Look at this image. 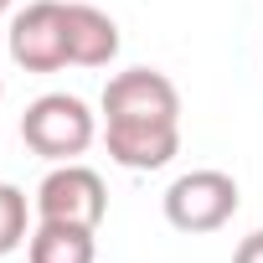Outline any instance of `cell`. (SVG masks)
I'll return each instance as SVG.
<instances>
[{
  "mask_svg": "<svg viewBox=\"0 0 263 263\" xmlns=\"http://www.w3.org/2000/svg\"><path fill=\"white\" fill-rule=\"evenodd\" d=\"M103 145L124 171H160L181 150V93L155 67L114 72L103 88Z\"/></svg>",
  "mask_w": 263,
  "mask_h": 263,
  "instance_id": "6da1fadb",
  "label": "cell"
},
{
  "mask_svg": "<svg viewBox=\"0 0 263 263\" xmlns=\"http://www.w3.org/2000/svg\"><path fill=\"white\" fill-rule=\"evenodd\" d=\"M21 140H26L31 155H42L52 165H67L98 140V114L72 93H42L21 114Z\"/></svg>",
  "mask_w": 263,
  "mask_h": 263,
  "instance_id": "7a4b0ae2",
  "label": "cell"
},
{
  "mask_svg": "<svg viewBox=\"0 0 263 263\" xmlns=\"http://www.w3.org/2000/svg\"><path fill=\"white\" fill-rule=\"evenodd\" d=\"M237 201L242 196H237V181L227 171H186L165 191V222L176 232H191V237L196 232H217V227L232 222Z\"/></svg>",
  "mask_w": 263,
  "mask_h": 263,
  "instance_id": "3957f363",
  "label": "cell"
},
{
  "mask_svg": "<svg viewBox=\"0 0 263 263\" xmlns=\"http://www.w3.org/2000/svg\"><path fill=\"white\" fill-rule=\"evenodd\" d=\"M108 217V191H103V176L67 160V165H52L36 186V222H67V227H88L98 232V222Z\"/></svg>",
  "mask_w": 263,
  "mask_h": 263,
  "instance_id": "277c9868",
  "label": "cell"
},
{
  "mask_svg": "<svg viewBox=\"0 0 263 263\" xmlns=\"http://www.w3.org/2000/svg\"><path fill=\"white\" fill-rule=\"evenodd\" d=\"M11 57L26 72H62L72 62L67 0H31V6L11 21Z\"/></svg>",
  "mask_w": 263,
  "mask_h": 263,
  "instance_id": "5b68a950",
  "label": "cell"
},
{
  "mask_svg": "<svg viewBox=\"0 0 263 263\" xmlns=\"http://www.w3.org/2000/svg\"><path fill=\"white\" fill-rule=\"evenodd\" d=\"M67 47H72V67H108L119 57L114 16L88 0H67Z\"/></svg>",
  "mask_w": 263,
  "mask_h": 263,
  "instance_id": "8992f818",
  "label": "cell"
},
{
  "mask_svg": "<svg viewBox=\"0 0 263 263\" xmlns=\"http://www.w3.org/2000/svg\"><path fill=\"white\" fill-rule=\"evenodd\" d=\"M26 263H98V242L88 227L36 222V232L26 237Z\"/></svg>",
  "mask_w": 263,
  "mask_h": 263,
  "instance_id": "52a82bcc",
  "label": "cell"
},
{
  "mask_svg": "<svg viewBox=\"0 0 263 263\" xmlns=\"http://www.w3.org/2000/svg\"><path fill=\"white\" fill-rule=\"evenodd\" d=\"M26 237H31L26 232V191L11 186V181H0V258L16 253Z\"/></svg>",
  "mask_w": 263,
  "mask_h": 263,
  "instance_id": "ba28073f",
  "label": "cell"
},
{
  "mask_svg": "<svg viewBox=\"0 0 263 263\" xmlns=\"http://www.w3.org/2000/svg\"><path fill=\"white\" fill-rule=\"evenodd\" d=\"M232 263H263V227H258V232H248V237L237 242Z\"/></svg>",
  "mask_w": 263,
  "mask_h": 263,
  "instance_id": "9c48e42d",
  "label": "cell"
},
{
  "mask_svg": "<svg viewBox=\"0 0 263 263\" xmlns=\"http://www.w3.org/2000/svg\"><path fill=\"white\" fill-rule=\"evenodd\" d=\"M6 11H11V0H0V16H6Z\"/></svg>",
  "mask_w": 263,
  "mask_h": 263,
  "instance_id": "30bf717a",
  "label": "cell"
},
{
  "mask_svg": "<svg viewBox=\"0 0 263 263\" xmlns=\"http://www.w3.org/2000/svg\"><path fill=\"white\" fill-rule=\"evenodd\" d=\"M0 93H6V88H0Z\"/></svg>",
  "mask_w": 263,
  "mask_h": 263,
  "instance_id": "8fae6325",
  "label": "cell"
}]
</instances>
